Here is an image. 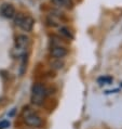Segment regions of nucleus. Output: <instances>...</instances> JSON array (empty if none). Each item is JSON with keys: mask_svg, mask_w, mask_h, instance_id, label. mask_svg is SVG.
<instances>
[{"mask_svg": "<svg viewBox=\"0 0 122 129\" xmlns=\"http://www.w3.org/2000/svg\"><path fill=\"white\" fill-rule=\"evenodd\" d=\"M112 80H113V78L111 76H102L97 79V82L100 86L102 85H110L111 82H112Z\"/></svg>", "mask_w": 122, "mask_h": 129, "instance_id": "nucleus-10", "label": "nucleus"}, {"mask_svg": "<svg viewBox=\"0 0 122 129\" xmlns=\"http://www.w3.org/2000/svg\"><path fill=\"white\" fill-rule=\"evenodd\" d=\"M14 17H15V20H14L15 25L19 26L24 31H31V29L34 28L35 20L31 16L26 15L24 13H19V14H15Z\"/></svg>", "mask_w": 122, "mask_h": 129, "instance_id": "nucleus-3", "label": "nucleus"}, {"mask_svg": "<svg viewBox=\"0 0 122 129\" xmlns=\"http://www.w3.org/2000/svg\"><path fill=\"white\" fill-rule=\"evenodd\" d=\"M8 127H10L9 120H1L0 121V129H7Z\"/></svg>", "mask_w": 122, "mask_h": 129, "instance_id": "nucleus-11", "label": "nucleus"}, {"mask_svg": "<svg viewBox=\"0 0 122 129\" xmlns=\"http://www.w3.org/2000/svg\"><path fill=\"white\" fill-rule=\"evenodd\" d=\"M46 88L42 84H35L31 88V102L36 105H42L46 96Z\"/></svg>", "mask_w": 122, "mask_h": 129, "instance_id": "nucleus-2", "label": "nucleus"}, {"mask_svg": "<svg viewBox=\"0 0 122 129\" xmlns=\"http://www.w3.org/2000/svg\"><path fill=\"white\" fill-rule=\"evenodd\" d=\"M67 49L65 47H62V46H53L51 49V55L56 60L63 59L64 56L67 55Z\"/></svg>", "mask_w": 122, "mask_h": 129, "instance_id": "nucleus-6", "label": "nucleus"}, {"mask_svg": "<svg viewBox=\"0 0 122 129\" xmlns=\"http://www.w3.org/2000/svg\"><path fill=\"white\" fill-rule=\"evenodd\" d=\"M121 86H122V84H121Z\"/></svg>", "mask_w": 122, "mask_h": 129, "instance_id": "nucleus-13", "label": "nucleus"}, {"mask_svg": "<svg viewBox=\"0 0 122 129\" xmlns=\"http://www.w3.org/2000/svg\"><path fill=\"white\" fill-rule=\"evenodd\" d=\"M29 48V38L26 35H19L15 40V46L13 49V53L16 58H22L26 55L27 50Z\"/></svg>", "mask_w": 122, "mask_h": 129, "instance_id": "nucleus-1", "label": "nucleus"}, {"mask_svg": "<svg viewBox=\"0 0 122 129\" xmlns=\"http://www.w3.org/2000/svg\"><path fill=\"white\" fill-rule=\"evenodd\" d=\"M0 14L6 19H13L16 14V10L11 3H3L0 7Z\"/></svg>", "mask_w": 122, "mask_h": 129, "instance_id": "nucleus-5", "label": "nucleus"}, {"mask_svg": "<svg viewBox=\"0 0 122 129\" xmlns=\"http://www.w3.org/2000/svg\"><path fill=\"white\" fill-rule=\"evenodd\" d=\"M52 2L57 7L66 8V9H71L74 6L73 0H52Z\"/></svg>", "mask_w": 122, "mask_h": 129, "instance_id": "nucleus-7", "label": "nucleus"}, {"mask_svg": "<svg viewBox=\"0 0 122 129\" xmlns=\"http://www.w3.org/2000/svg\"><path fill=\"white\" fill-rule=\"evenodd\" d=\"M46 22H48V25H50V26H57V25H59L60 20L56 14H50L48 19H46Z\"/></svg>", "mask_w": 122, "mask_h": 129, "instance_id": "nucleus-8", "label": "nucleus"}, {"mask_svg": "<svg viewBox=\"0 0 122 129\" xmlns=\"http://www.w3.org/2000/svg\"><path fill=\"white\" fill-rule=\"evenodd\" d=\"M59 34L63 36V37H65L67 39H69V40H71V39H74V35L73 33L68 29L67 27H60L59 28Z\"/></svg>", "mask_w": 122, "mask_h": 129, "instance_id": "nucleus-9", "label": "nucleus"}, {"mask_svg": "<svg viewBox=\"0 0 122 129\" xmlns=\"http://www.w3.org/2000/svg\"><path fill=\"white\" fill-rule=\"evenodd\" d=\"M14 112H15V109H13V110H12V112H11V113H10V114H9V116H10V117H11V116L13 115V114H14Z\"/></svg>", "mask_w": 122, "mask_h": 129, "instance_id": "nucleus-12", "label": "nucleus"}, {"mask_svg": "<svg viewBox=\"0 0 122 129\" xmlns=\"http://www.w3.org/2000/svg\"><path fill=\"white\" fill-rule=\"evenodd\" d=\"M23 120L27 126L30 127H40L42 125V118L40 115L30 109H25L23 112Z\"/></svg>", "mask_w": 122, "mask_h": 129, "instance_id": "nucleus-4", "label": "nucleus"}]
</instances>
